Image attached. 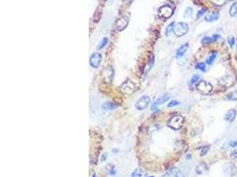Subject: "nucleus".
<instances>
[{
    "label": "nucleus",
    "instance_id": "1",
    "mask_svg": "<svg viewBox=\"0 0 237 177\" xmlns=\"http://www.w3.org/2000/svg\"><path fill=\"white\" fill-rule=\"evenodd\" d=\"M183 123H184V118L181 115H174L169 120V121L167 122V125L171 128L174 130H178L183 126Z\"/></svg>",
    "mask_w": 237,
    "mask_h": 177
},
{
    "label": "nucleus",
    "instance_id": "2",
    "mask_svg": "<svg viewBox=\"0 0 237 177\" xmlns=\"http://www.w3.org/2000/svg\"><path fill=\"white\" fill-rule=\"evenodd\" d=\"M121 91L125 94V95H132L136 91V86L133 83V82H132L131 80H127L125 82H124L120 87Z\"/></svg>",
    "mask_w": 237,
    "mask_h": 177
},
{
    "label": "nucleus",
    "instance_id": "3",
    "mask_svg": "<svg viewBox=\"0 0 237 177\" xmlns=\"http://www.w3.org/2000/svg\"><path fill=\"white\" fill-rule=\"evenodd\" d=\"M173 8L170 5H164L158 9V16L163 19H169L173 14Z\"/></svg>",
    "mask_w": 237,
    "mask_h": 177
},
{
    "label": "nucleus",
    "instance_id": "4",
    "mask_svg": "<svg viewBox=\"0 0 237 177\" xmlns=\"http://www.w3.org/2000/svg\"><path fill=\"white\" fill-rule=\"evenodd\" d=\"M189 27L187 23L185 22H179L175 25L174 28V33L177 37H180L184 35H186L188 32Z\"/></svg>",
    "mask_w": 237,
    "mask_h": 177
},
{
    "label": "nucleus",
    "instance_id": "5",
    "mask_svg": "<svg viewBox=\"0 0 237 177\" xmlns=\"http://www.w3.org/2000/svg\"><path fill=\"white\" fill-rule=\"evenodd\" d=\"M212 85L206 81H201L197 84V90L199 92H201L202 95H208L212 91Z\"/></svg>",
    "mask_w": 237,
    "mask_h": 177
},
{
    "label": "nucleus",
    "instance_id": "6",
    "mask_svg": "<svg viewBox=\"0 0 237 177\" xmlns=\"http://www.w3.org/2000/svg\"><path fill=\"white\" fill-rule=\"evenodd\" d=\"M150 103V97L148 96L141 97L135 104V108L138 110H144L146 109Z\"/></svg>",
    "mask_w": 237,
    "mask_h": 177
},
{
    "label": "nucleus",
    "instance_id": "7",
    "mask_svg": "<svg viewBox=\"0 0 237 177\" xmlns=\"http://www.w3.org/2000/svg\"><path fill=\"white\" fill-rule=\"evenodd\" d=\"M233 83H234V78L232 75H224L218 80V84L220 86H223V87H225V88L231 87Z\"/></svg>",
    "mask_w": 237,
    "mask_h": 177
},
{
    "label": "nucleus",
    "instance_id": "8",
    "mask_svg": "<svg viewBox=\"0 0 237 177\" xmlns=\"http://www.w3.org/2000/svg\"><path fill=\"white\" fill-rule=\"evenodd\" d=\"M128 24H129V18L126 16H122L116 21L115 27H116L118 31H123L124 29H125V28L128 26Z\"/></svg>",
    "mask_w": 237,
    "mask_h": 177
},
{
    "label": "nucleus",
    "instance_id": "9",
    "mask_svg": "<svg viewBox=\"0 0 237 177\" xmlns=\"http://www.w3.org/2000/svg\"><path fill=\"white\" fill-rule=\"evenodd\" d=\"M101 60H102L101 54L98 53V52H95L90 58V65L94 68H98L99 67L100 63H101Z\"/></svg>",
    "mask_w": 237,
    "mask_h": 177
},
{
    "label": "nucleus",
    "instance_id": "10",
    "mask_svg": "<svg viewBox=\"0 0 237 177\" xmlns=\"http://www.w3.org/2000/svg\"><path fill=\"white\" fill-rule=\"evenodd\" d=\"M114 69L110 67H106L104 70H103V76L105 78V81L107 82H111L113 78H114Z\"/></svg>",
    "mask_w": 237,
    "mask_h": 177
},
{
    "label": "nucleus",
    "instance_id": "11",
    "mask_svg": "<svg viewBox=\"0 0 237 177\" xmlns=\"http://www.w3.org/2000/svg\"><path fill=\"white\" fill-rule=\"evenodd\" d=\"M164 177H182V174L180 173V171L176 168V167H173L171 168V170H169L164 175Z\"/></svg>",
    "mask_w": 237,
    "mask_h": 177
},
{
    "label": "nucleus",
    "instance_id": "12",
    "mask_svg": "<svg viewBox=\"0 0 237 177\" xmlns=\"http://www.w3.org/2000/svg\"><path fill=\"white\" fill-rule=\"evenodd\" d=\"M188 46H189V44H188L187 43L182 44V45L177 50V52H176V58H180V57H182V56L187 52V49H188Z\"/></svg>",
    "mask_w": 237,
    "mask_h": 177
},
{
    "label": "nucleus",
    "instance_id": "13",
    "mask_svg": "<svg viewBox=\"0 0 237 177\" xmlns=\"http://www.w3.org/2000/svg\"><path fill=\"white\" fill-rule=\"evenodd\" d=\"M207 170H208V166H207V164L204 163V162H201V163H199V164L196 166V167H195V172H196L198 174H202V173H204Z\"/></svg>",
    "mask_w": 237,
    "mask_h": 177
},
{
    "label": "nucleus",
    "instance_id": "14",
    "mask_svg": "<svg viewBox=\"0 0 237 177\" xmlns=\"http://www.w3.org/2000/svg\"><path fill=\"white\" fill-rule=\"evenodd\" d=\"M118 106H119V105H118L117 104H115V103H113V102H106V103H104L102 105V109L104 111H112V110L116 109Z\"/></svg>",
    "mask_w": 237,
    "mask_h": 177
},
{
    "label": "nucleus",
    "instance_id": "15",
    "mask_svg": "<svg viewBox=\"0 0 237 177\" xmlns=\"http://www.w3.org/2000/svg\"><path fill=\"white\" fill-rule=\"evenodd\" d=\"M235 116H236V111L233 110V109H231V110H229V111L225 113V120L226 121H228V122H232V121L234 120Z\"/></svg>",
    "mask_w": 237,
    "mask_h": 177
},
{
    "label": "nucleus",
    "instance_id": "16",
    "mask_svg": "<svg viewBox=\"0 0 237 177\" xmlns=\"http://www.w3.org/2000/svg\"><path fill=\"white\" fill-rule=\"evenodd\" d=\"M219 18V13L218 12H212L211 14H210L209 15L206 16L205 21L208 22H213L217 20H218Z\"/></svg>",
    "mask_w": 237,
    "mask_h": 177
},
{
    "label": "nucleus",
    "instance_id": "17",
    "mask_svg": "<svg viewBox=\"0 0 237 177\" xmlns=\"http://www.w3.org/2000/svg\"><path fill=\"white\" fill-rule=\"evenodd\" d=\"M225 172L226 173H228V174H230V175H234L235 173H236V168H235V166H234V165L233 164H232V163H229V164H227L226 166H225Z\"/></svg>",
    "mask_w": 237,
    "mask_h": 177
},
{
    "label": "nucleus",
    "instance_id": "18",
    "mask_svg": "<svg viewBox=\"0 0 237 177\" xmlns=\"http://www.w3.org/2000/svg\"><path fill=\"white\" fill-rule=\"evenodd\" d=\"M170 97H171V96H170L169 93H164V94H163L162 96H160V97L156 100V103L157 105H162V104L167 102V101L170 99Z\"/></svg>",
    "mask_w": 237,
    "mask_h": 177
},
{
    "label": "nucleus",
    "instance_id": "19",
    "mask_svg": "<svg viewBox=\"0 0 237 177\" xmlns=\"http://www.w3.org/2000/svg\"><path fill=\"white\" fill-rule=\"evenodd\" d=\"M229 14L232 17H237V2L232 4L229 9Z\"/></svg>",
    "mask_w": 237,
    "mask_h": 177
},
{
    "label": "nucleus",
    "instance_id": "20",
    "mask_svg": "<svg viewBox=\"0 0 237 177\" xmlns=\"http://www.w3.org/2000/svg\"><path fill=\"white\" fill-rule=\"evenodd\" d=\"M174 28H175V22L173 21V22H171V24H169V25L167 26V28H166V29H165V35H166L167 37H169V36L174 31Z\"/></svg>",
    "mask_w": 237,
    "mask_h": 177
},
{
    "label": "nucleus",
    "instance_id": "21",
    "mask_svg": "<svg viewBox=\"0 0 237 177\" xmlns=\"http://www.w3.org/2000/svg\"><path fill=\"white\" fill-rule=\"evenodd\" d=\"M216 57H217V52H211V53L209 55V57L207 58V59H206V63H207L208 65H212L213 62H214V60L216 59Z\"/></svg>",
    "mask_w": 237,
    "mask_h": 177
},
{
    "label": "nucleus",
    "instance_id": "22",
    "mask_svg": "<svg viewBox=\"0 0 237 177\" xmlns=\"http://www.w3.org/2000/svg\"><path fill=\"white\" fill-rule=\"evenodd\" d=\"M226 99L230 101H236L237 100V90L232 91L226 95Z\"/></svg>",
    "mask_w": 237,
    "mask_h": 177
},
{
    "label": "nucleus",
    "instance_id": "23",
    "mask_svg": "<svg viewBox=\"0 0 237 177\" xmlns=\"http://www.w3.org/2000/svg\"><path fill=\"white\" fill-rule=\"evenodd\" d=\"M101 14H102L101 9H100L99 11V9H97V11L95 12V14H94V15H93V18H92V20H93L94 22H98V21H99V20H100V18H101Z\"/></svg>",
    "mask_w": 237,
    "mask_h": 177
},
{
    "label": "nucleus",
    "instance_id": "24",
    "mask_svg": "<svg viewBox=\"0 0 237 177\" xmlns=\"http://www.w3.org/2000/svg\"><path fill=\"white\" fill-rule=\"evenodd\" d=\"M192 14H193V10H192V8H191V7H187L186 10H185V13H184V17H185L186 19H188V18L191 17Z\"/></svg>",
    "mask_w": 237,
    "mask_h": 177
},
{
    "label": "nucleus",
    "instance_id": "25",
    "mask_svg": "<svg viewBox=\"0 0 237 177\" xmlns=\"http://www.w3.org/2000/svg\"><path fill=\"white\" fill-rule=\"evenodd\" d=\"M107 43H108V38H107V37H104V38L101 40L100 44H99V46H98V49H99H99H103L105 46H107Z\"/></svg>",
    "mask_w": 237,
    "mask_h": 177
},
{
    "label": "nucleus",
    "instance_id": "26",
    "mask_svg": "<svg viewBox=\"0 0 237 177\" xmlns=\"http://www.w3.org/2000/svg\"><path fill=\"white\" fill-rule=\"evenodd\" d=\"M195 68L198 69V70H201V71H202V72H205V71H206V66H205V64L202 63V62L197 63V64L195 65Z\"/></svg>",
    "mask_w": 237,
    "mask_h": 177
},
{
    "label": "nucleus",
    "instance_id": "27",
    "mask_svg": "<svg viewBox=\"0 0 237 177\" xmlns=\"http://www.w3.org/2000/svg\"><path fill=\"white\" fill-rule=\"evenodd\" d=\"M199 80H200V76H199L198 75H194L192 76L191 80H190V82H189V84L193 85V84L196 83V82H197Z\"/></svg>",
    "mask_w": 237,
    "mask_h": 177
},
{
    "label": "nucleus",
    "instance_id": "28",
    "mask_svg": "<svg viewBox=\"0 0 237 177\" xmlns=\"http://www.w3.org/2000/svg\"><path fill=\"white\" fill-rule=\"evenodd\" d=\"M141 176H142V172L140 169H136L132 173V177H141Z\"/></svg>",
    "mask_w": 237,
    "mask_h": 177
},
{
    "label": "nucleus",
    "instance_id": "29",
    "mask_svg": "<svg viewBox=\"0 0 237 177\" xmlns=\"http://www.w3.org/2000/svg\"><path fill=\"white\" fill-rule=\"evenodd\" d=\"M209 149H210V146L208 145V146H202V147H201V156H204L207 152H208V150H209Z\"/></svg>",
    "mask_w": 237,
    "mask_h": 177
},
{
    "label": "nucleus",
    "instance_id": "30",
    "mask_svg": "<svg viewBox=\"0 0 237 177\" xmlns=\"http://www.w3.org/2000/svg\"><path fill=\"white\" fill-rule=\"evenodd\" d=\"M212 42H214V39L211 38V37H203V39L202 40V44H210V43H212Z\"/></svg>",
    "mask_w": 237,
    "mask_h": 177
},
{
    "label": "nucleus",
    "instance_id": "31",
    "mask_svg": "<svg viewBox=\"0 0 237 177\" xmlns=\"http://www.w3.org/2000/svg\"><path fill=\"white\" fill-rule=\"evenodd\" d=\"M206 11H207V9L206 8H203V9H202V10H200V11H198V13H197V14H196V18L197 19H199V18H201L205 13H206Z\"/></svg>",
    "mask_w": 237,
    "mask_h": 177
},
{
    "label": "nucleus",
    "instance_id": "32",
    "mask_svg": "<svg viewBox=\"0 0 237 177\" xmlns=\"http://www.w3.org/2000/svg\"><path fill=\"white\" fill-rule=\"evenodd\" d=\"M179 105V101H177V100H172V101H171V102L168 104V107H173V106H176V105Z\"/></svg>",
    "mask_w": 237,
    "mask_h": 177
},
{
    "label": "nucleus",
    "instance_id": "33",
    "mask_svg": "<svg viewBox=\"0 0 237 177\" xmlns=\"http://www.w3.org/2000/svg\"><path fill=\"white\" fill-rule=\"evenodd\" d=\"M227 41H228V44H229V45H230L231 47H233V46L234 45V37H231L228 38Z\"/></svg>",
    "mask_w": 237,
    "mask_h": 177
},
{
    "label": "nucleus",
    "instance_id": "34",
    "mask_svg": "<svg viewBox=\"0 0 237 177\" xmlns=\"http://www.w3.org/2000/svg\"><path fill=\"white\" fill-rule=\"evenodd\" d=\"M231 157L233 158H237V149L236 150H233L231 152Z\"/></svg>",
    "mask_w": 237,
    "mask_h": 177
},
{
    "label": "nucleus",
    "instance_id": "35",
    "mask_svg": "<svg viewBox=\"0 0 237 177\" xmlns=\"http://www.w3.org/2000/svg\"><path fill=\"white\" fill-rule=\"evenodd\" d=\"M151 109H152L153 111H156V110H157V104L156 103V101H155L154 103H152V105H151Z\"/></svg>",
    "mask_w": 237,
    "mask_h": 177
},
{
    "label": "nucleus",
    "instance_id": "36",
    "mask_svg": "<svg viewBox=\"0 0 237 177\" xmlns=\"http://www.w3.org/2000/svg\"><path fill=\"white\" fill-rule=\"evenodd\" d=\"M229 145L231 147H237V142L236 141H232L229 143Z\"/></svg>",
    "mask_w": 237,
    "mask_h": 177
},
{
    "label": "nucleus",
    "instance_id": "37",
    "mask_svg": "<svg viewBox=\"0 0 237 177\" xmlns=\"http://www.w3.org/2000/svg\"><path fill=\"white\" fill-rule=\"evenodd\" d=\"M220 37H219V35H214L213 37H212V38L214 39V41H217L218 40V38H219Z\"/></svg>",
    "mask_w": 237,
    "mask_h": 177
},
{
    "label": "nucleus",
    "instance_id": "38",
    "mask_svg": "<svg viewBox=\"0 0 237 177\" xmlns=\"http://www.w3.org/2000/svg\"><path fill=\"white\" fill-rule=\"evenodd\" d=\"M92 177H96V175H95V174H93V176H92Z\"/></svg>",
    "mask_w": 237,
    "mask_h": 177
},
{
    "label": "nucleus",
    "instance_id": "39",
    "mask_svg": "<svg viewBox=\"0 0 237 177\" xmlns=\"http://www.w3.org/2000/svg\"><path fill=\"white\" fill-rule=\"evenodd\" d=\"M148 177H154V176H148Z\"/></svg>",
    "mask_w": 237,
    "mask_h": 177
}]
</instances>
